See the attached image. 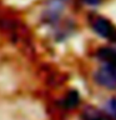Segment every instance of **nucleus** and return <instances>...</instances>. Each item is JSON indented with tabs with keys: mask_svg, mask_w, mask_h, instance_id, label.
Returning <instances> with one entry per match:
<instances>
[{
	"mask_svg": "<svg viewBox=\"0 0 116 120\" xmlns=\"http://www.w3.org/2000/svg\"><path fill=\"white\" fill-rule=\"evenodd\" d=\"M95 81L107 89H116V60L102 63V66L96 70Z\"/></svg>",
	"mask_w": 116,
	"mask_h": 120,
	"instance_id": "nucleus-1",
	"label": "nucleus"
},
{
	"mask_svg": "<svg viewBox=\"0 0 116 120\" xmlns=\"http://www.w3.org/2000/svg\"><path fill=\"white\" fill-rule=\"evenodd\" d=\"M85 4H89V5H97L101 0H82Z\"/></svg>",
	"mask_w": 116,
	"mask_h": 120,
	"instance_id": "nucleus-6",
	"label": "nucleus"
},
{
	"mask_svg": "<svg viewBox=\"0 0 116 120\" xmlns=\"http://www.w3.org/2000/svg\"><path fill=\"white\" fill-rule=\"evenodd\" d=\"M91 26L96 31V34H99L100 36L105 38V39H109V40H116V29L106 19L100 18V16L95 18L91 21Z\"/></svg>",
	"mask_w": 116,
	"mask_h": 120,
	"instance_id": "nucleus-2",
	"label": "nucleus"
},
{
	"mask_svg": "<svg viewBox=\"0 0 116 120\" xmlns=\"http://www.w3.org/2000/svg\"><path fill=\"white\" fill-rule=\"evenodd\" d=\"M79 104V95L76 91H71L65 99V106L66 108H75Z\"/></svg>",
	"mask_w": 116,
	"mask_h": 120,
	"instance_id": "nucleus-4",
	"label": "nucleus"
},
{
	"mask_svg": "<svg viewBox=\"0 0 116 120\" xmlns=\"http://www.w3.org/2000/svg\"><path fill=\"white\" fill-rule=\"evenodd\" d=\"M105 109H106V112L109 115L112 116L114 119H116V95L114 98H111V99L106 103Z\"/></svg>",
	"mask_w": 116,
	"mask_h": 120,
	"instance_id": "nucleus-5",
	"label": "nucleus"
},
{
	"mask_svg": "<svg viewBox=\"0 0 116 120\" xmlns=\"http://www.w3.org/2000/svg\"><path fill=\"white\" fill-rule=\"evenodd\" d=\"M85 120H111L110 118H107L106 115L101 114L100 111H96V110H86L85 112Z\"/></svg>",
	"mask_w": 116,
	"mask_h": 120,
	"instance_id": "nucleus-3",
	"label": "nucleus"
}]
</instances>
